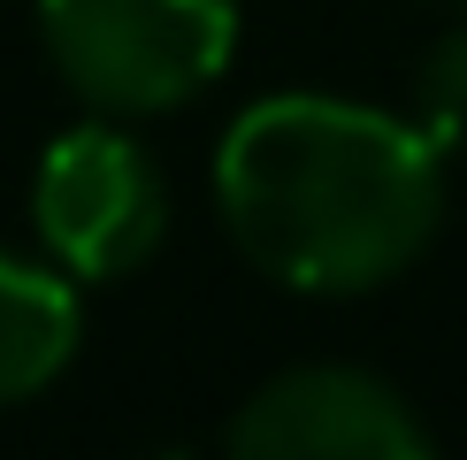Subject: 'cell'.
Returning a JSON list of instances; mask_svg holds the SVG:
<instances>
[{"label": "cell", "mask_w": 467, "mask_h": 460, "mask_svg": "<svg viewBox=\"0 0 467 460\" xmlns=\"http://www.w3.org/2000/svg\"><path fill=\"white\" fill-rule=\"evenodd\" d=\"M31 223L62 277L100 284L139 268L161 246L169 192H161V169L139 153V139H123L115 123H77L47 146V162L31 177Z\"/></svg>", "instance_id": "cell-3"}, {"label": "cell", "mask_w": 467, "mask_h": 460, "mask_svg": "<svg viewBox=\"0 0 467 460\" xmlns=\"http://www.w3.org/2000/svg\"><path fill=\"white\" fill-rule=\"evenodd\" d=\"M223 223L261 277L291 292H376L430 246L444 153L383 108L276 92L223 131Z\"/></svg>", "instance_id": "cell-1"}, {"label": "cell", "mask_w": 467, "mask_h": 460, "mask_svg": "<svg viewBox=\"0 0 467 460\" xmlns=\"http://www.w3.org/2000/svg\"><path fill=\"white\" fill-rule=\"evenodd\" d=\"M54 69L115 115L184 108L230 69L238 0H38Z\"/></svg>", "instance_id": "cell-2"}, {"label": "cell", "mask_w": 467, "mask_h": 460, "mask_svg": "<svg viewBox=\"0 0 467 460\" xmlns=\"http://www.w3.org/2000/svg\"><path fill=\"white\" fill-rule=\"evenodd\" d=\"M230 453L245 460H421L430 430L368 369H291L238 407Z\"/></svg>", "instance_id": "cell-4"}, {"label": "cell", "mask_w": 467, "mask_h": 460, "mask_svg": "<svg viewBox=\"0 0 467 460\" xmlns=\"http://www.w3.org/2000/svg\"><path fill=\"white\" fill-rule=\"evenodd\" d=\"M77 353V292L62 268L0 254V407L38 399Z\"/></svg>", "instance_id": "cell-5"}, {"label": "cell", "mask_w": 467, "mask_h": 460, "mask_svg": "<svg viewBox=\"0 0 467 460\" xmlns=\"http://www.w3.org/2000/svg\"><path fill=\"white\" fill-rule=\"evenodd\" d=\"M414 123L430 131L437 153H467V24L444 31L430 54H421L414 77Z\"/></svg>", "instance_id": "cell-6"}]
</instances>
